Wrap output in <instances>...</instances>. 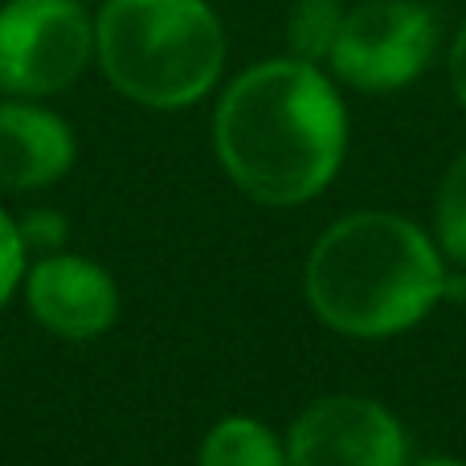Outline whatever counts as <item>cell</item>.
I'll use <instances>...</instances> for the list:
<instances>
[{
  "label": "cell",
  "mask_w": 466,
  "mask_h": 466,
  "mask_svg": "<svg viewBox=\"0 0 466 466\" xmlns=\"http://www.w3.org/2000/svg\"><path fill=\"white\" fill-rule=\"evenodd\" d=\"M213 144L229 180L274 209L319 197L348 144L344 103L319 66L279 57L249 66L221 95Z\"/></svg>",
  "instance_id": "cell-1"
},
{
  "label": "cell",
  "mask_w": 466,
  "mask_h": 466,
  "mask_svg": "<svg viewBox=\"0 0 466 466\" xmlns=\"http://www.w3.org/2000/svg\"><path fill=\"white\" fill-rule=\"evenodd\" d=\"M446 295L438 249L397 213H352L307 258V299L328 328L380 339L413 328Z\"/></svg>",
  "instance_id": "cell-2"
},
{
  "label": "cell",
  "mask_w": 466,
  "mask_h": 466,
  "mask_svg": "<svg viewBox=\"0 0 466 466\" xmlns=\"http://www.w3.org/2000/svg\"><path fill=\"white\" fill-rule=\"evenodd\" d=\"M95 57L131 103L177 111L221 78L226 33L205 0H106L95 21Z\"/></svg>",
  "instance_id": "cell-3"
},
{
  "label": "cell",
  "mask_w": 466,
  "mask_h": 466,
  "mask_svg": "<svg viewBox=\"0 0 466 466\" xmlns=\"http://www.w3.org/2000/svg\"><path fill=\"white\" fill-rule=\"evenodd\" d=\"M95 57V21L82 0H8L0 8V90L57 95Z\"/></svg>",
  "instance_id": "cell-4"
},
{
  "label": "cell",
  "mask_w": 466,
  "mask_h": 466,
  "mask_svg": "<svg viewBox=\"0 0 466 466\" xmlns=\"http://www.w3.org/2000/svg\"><path fill=\"white\" fill-rule=\"evenodd\" d=\"M438 46V21L418 0H364L348 8L331 46V70L339 82L369 95L401 90L430 66Z\"/></svg>",
  "instance_id": "cell-5"
},
{
  "label": "cell",
  "mask_w": 466,
  "mask_h": 466,
  "mask_svg": "<svg viewBox=\"0 0 466 466\" xmlns=\"http://www.w3.org/2000/svg\"><path fill=\"white\" fill-rule=\"evenodd\" d=\"M290 466H405L410 442L385 405L369 397H319L287 438Z\"/></svg>",
  "instance_id": "cell-6"
},
{
  "label": "cell",
  "mask_w": 466,
  "mask_h": 466,
  "mask_svg": "<svg viewBox=\"0 0 466 466\" xmlns=\"http://www.w3.org/2000/svg\"><path fill=\"white\" fill-rule=\"evenodd\" d=\"M29 311L41 328L62 339H95L119 315V290L103 266L86 258H46L25 279Z\"/></svg>",
  "instance_id": "cell-7"
},
{
  "label": "cell",
  "mask_w": 466,
  "mask_h": 466,
  "mask_svg": "<svg viewBox=\"0 0 466 466\" xmlns=\"http://www.w3.org/2000/svg\"><path fill=\"white\" fill-rule=\"evenodd\" d=\"M74 164V131L46 106L0 103V188H46Z\"/></svg>",
  "instance_id": "cell-8"
},
{
  "label": "cell",
  "mask_w": 466,
  "mask_h": 466,
  "mask_svg": "<svg viewBox=\"0 0 466 466\" xmlns=\"http://www.w3.org/2000/svg\"><path fill=\"white\" fill-rule=\"evenodd\" d=\"M201 466H290V459L266 426L249 418H229L205 438Z\"/></svg>",
  "instance_id": "cell-9"
},
{
  "label": "cell",
  "mask_w": 466,
  "mask_h": 466,
  "mask_svg": "<svg viewBox=\"0 0 466 466\" xmlns=\"http://www.w3.org/2000/svg\"><path fill=\"white\" fill-rule=\"evenodd\" d=\"M348 8L339 0H295L287 16V49L299 62H328L331 46L339 37V25H344Z\"/></svg>",
  "instance_id": "cell-10"
},
{
  "label": "cell",
  "mask_w": 466,
  "mask_h": 466,
  "mask_svg": "<svg viewBox=\"0 0 466 466\" xmlns=\"http://www.w3.org/2000/svg\"><path fill=\"white\" fill-rule=\"evenodd\" d=\"M434 221H438V241H442V249L454 262L466 266V152L446 168L442 185H438Z\"/></svg>",
  "instance_id": "cell-11"
},
{
  "label": "cell",
  "mask_w": 466,
  "mask_h": 466,
  "mask_svg": "<svg viewBox=\"0 0 466 466\" xmlns=\"http://www.w3.org/2000/svg\"><path fill=\"white\" fill-rule=\"evenodd\" d=\"M25 274V241H21V229L5 218L0 209V307L8 303V295L16 290Z\"/></svg>",
  "instance_id": "cell-12"
},
{
  "label": "cell",
  "mask_w": 466,
  "mask_h": 466,
  "mask_svg": "<svg viewBox=\"0 0 466 466\" xmlns=\"http://www.w3.org/2000/svg\"><path fill=\"white\" fill-rule=\"evenodd\" d=\"M21 229V241L25 246H57V241L66 238V221L57 218L54 209H41V213H33L25 226H16Z\"/></svg>",
  "instance_id": "cell-13"
},
{
  "label": "cell",
  "mask_w": 466,
  "mask_h": 466,
  "mask_svg": "<svg viewBox=\"0 0 466 466\" xmlns=\"http://www.w3.org/2000/svg\"><path fill=\"white\" fill-rule=\"evenodd\" d=\"M451 82H454L459 103L466 106V21H462L459 37H454V46H451Z\"/></svg>",
  "instance_id": "cell-14"
},
{
  "label": "cell",
  "mask_w": 466,
  "mask_h": 466,
  "mask_svg": "<svg viewBox=\"0 0 466 466\" xmlns=\"http://www.w3.org/2000/svg\"><path fill=\"white\" fill-rule=\"evenodd\" d=\"M421 466H466V462H454V459H434V462H421Z\"/></svg>",
  "instance_id": "cell-15"
}]
</instances>
